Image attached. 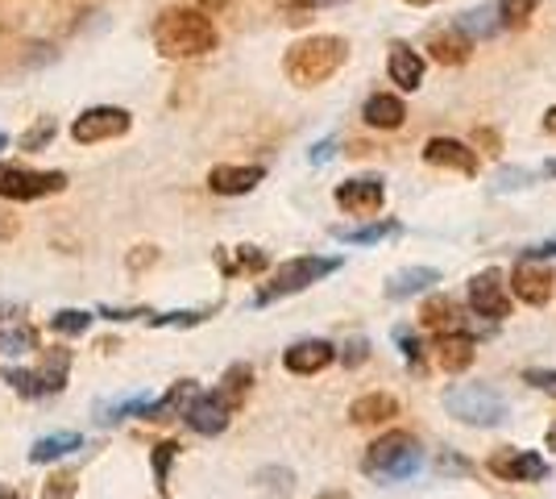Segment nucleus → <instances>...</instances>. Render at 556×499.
Returning <instances> with one entry per match:
<instances>
[{
  "instance_id": "nucleus-1",
  "label": "nucleus",
  "mask_w": 556,
  "mask_h": 499,
  "mask_svg": "<svg viewBox=\"0 0 556 499\" xmlns=\"http://www.w3.org/2000/svg\"><path fill=\"white\" fill-rule=\"evenodd\" d=\"M220 42L216 25L200 9H166L154 22V50L163 59H204Z\"/></svg>"
},
{
  "instance_id": "nucleus-2",
  "label": "nucleus",
  "mask_w": 556,
  "mask_h": 499,
  "mask_svg": "<svg viewBox=\"0 0 556 499\" xmlns=\"http://www.w3.org/2000/svg\"><path fill=\"white\" fill-rule=\"evenodd\" d=\"M349 59V42L337 38V34H312V38H300L295 47L282 54V72L295 88H320L332 75L345 67Z\"/></svg>"
},
{
  "instance_id": "nucleus-3",
  "label": "nucleus",
  "mask_w": 556,
  "mask_h": 499,
  "mask_svg": "<svg viewBox=\"0 0 556 499\" xmlns=\"http://www.w3.org/2000/svg\"><path fill=\"white\" fill-rule=\"evenodd\" d=\"M424 466V450H419V441L412 433H403V428H391V433H382L378 441H374L366 458H362V471L378 483H399V478H412Z\"/></svg>"
},
{
  "instance_id": "nucleus-4",
  "label": "nucleus",
  "mask_w": 556,
  "mask_h": 499,
  "mask_svg": "<svg viewBox=\"0 0 556 499\" xmlns=\"http://www.w3.org/2000/svg\"><path fill=\"white\" fill-rule=\"evenodd\" d=\"M332 271H341V259L303 254V259L278 262V271L270 275V284L257 287L254 304L257 309H266V304H275V300H287V296H295V291H307L312 284H320L325 275H332Z\"/></svg>"
},
{
  "instance_id": "nucleus-5",
  "label": "nucleus",
  "mask_w": 556,
  "mask_h": 499,
  "mask_svg": "<svg viewBox=\"0 0 556 499\" xmlns=\"http://www.w3.org/2000/svg\"><path fill=\"white\" fill-rule=\"evenodd\" d=\"M444 408H448V416H457L462 425L473 428H494L510 416L507 400L494 387H486V383H457V387H448L444 391Z\"/></svg>"
},
{
  "instance_id": "nucleus-6",
  "label": "nucleus",
  "mask_w": 556,
  "mask_h": 499,
  "mask_svg": "<svg viewBox=\"0 0 556 499\" xmlns=\"http://www.w3.org/2000/svg\"><path fill=\"white\" fill-rule=\"evenodd\" d=\"M67 191V171H29L22 163H0V200L29 204Z\"/></svg>"
},
{
  "instance_id": "nucleus-7",
  "label": "nucleus",
  "mask_w": 556,
  "mask_h": 499,
  "mask_svg": "<svg viewBox=\"0 0 556 499\" xmlns=\"http://www.w3.org/2000/svg\"><path fill=\"white\" fill-rule=\"evenodd\" d=\"M129 109H121V104H92V109H84L79 117L71 121V138L79 146H100V142H113V138H125L129 134Z\"/></svg>"
},
{
  "instance_id": "nucleus-8",
  "label": "nucleus",
  "mask_w": 556,
  "mask_h": 499,
  "mask_svg": "<svg viewBox=\"0 0 556 499\" xmlns=\"http://www.w3.org/2000/svg\"><path fill=\"white\" fill-rule=\"evenodd\" d=\"M486 471L503 483H544L553 475V466L540 458L535 450H519V446H507V450H494L486 462Z\"/></svg>"
},
{
  "instance_id": "nucleus-9",
  "label": "nucleus",
  "mask_w": 556,
  "mask_h": 499,
  "mask_svg": "<svg viewBox=\"0 0 556 499\" xmlns=\"http://www.w3.org/2000/svg\"><path fill=\"white\" fill-rule=\"evenodd\" d=\"M469 309H473V316H486V321H507L510 316V287L503 284L498 266H486L469 279Z\"/></svg>"
},
{
  "instance_id": "nucleus-10",
  "label": "nucleus",
  "mask_w": 556,
  "mask_h": 499,
  "mask_svg": "<svg viewBox=\"0 0 556 499\" xmlns=\"http://www.w3.org/2000/svg\"><path fill=\"white\" fill-rule=\"evenodd\" d=\"M510 296L532 304V309H544L548 296H553V271L544 266V259H519L515 271H510Z\"/></svg>"
},
{
  "instance_id": "nucleus-11",
  "label": "nucleus",
  "mask_w": 556,
  "mask_h": 499,
  "mask_svg": "<svg viewBox=\"0 0 556 499\" xmlns=\"http://www.w3.org/2000/svg\"><path fill=\"white\" fill-rule=\"evenodd\" d=\"M232 412H237V408H232L220 391H200V396L187 404L184 421H187L191 433H200V437H216V433H225V428H229Z\"/></svg>"
},
{
  "instance_id": "nucleus-12",
  "label": "nucleus",
  "mask_w": 556,
  "mask_h": 499,
  "mask_svg": "<svg viewBox=\"0 0 556 499\" xmlns=\"http://www.w3.org/2000/svg\"><path fill=\"white\" fill-rule=\"evenodd\" d=\"M332 200H337V204H341L349 216H362V221H370V216L382 209V200H387V188H382V179H374V175H362V179H345V184H337Z\"/></svg>"
},
{
  "instance_id": "nucleus-13",
  "label": "nucleus",
  "mask_w": 556,
  "mask_h": 499,
  "mask_svg": "<svg viewBox=\"0 0 556 499\" xmlns=\"http://www.w3.org/2000/svg\"><path fill=\"white\" fill-rule=\"evenodd\" d=\"M424 163L441 166V171H457V175H478V150L457 142V138H428L424 142Z\"/></svg>"
},
{
  "instance_id": "nucleus-14",
  "label": "nucleus",
  "mask_w": 556,
  "mask_h": 499,
  "mask_svg": "<svg viewBox=\"0 0 556 499\" xmlns=\"http://www.w3.org/2000/svg\"><path fill=\"white\" fill-rule=\"evenodd\" d=\"M332 362H337V350H332V341H325V337L295 341V346L282 354V366H287L291 375H320Z\"/></svg>"
},
{
  "instance_id": "nucleus-15",
  "label": "nucleus",
  "mask_w": 556,
  "mask_h": 499,
  "mask_svg": "<svg viewBox=\"0 0 556 499\" xmlns=\"http://www.w3.org/2000/svg\"><path fill=\"white\" fill-rule=\"evenodd\" d=\"M266 179V166H237V163H220L208 171V188L216 196H245V191H254L257 184Z\"/></svg>"
},
{
  "instance_id": "nucleus-16",
  "label": "nucleus",
  "mask_w": 556,
  "mask_h": 499,
  "mask_svg": "<svg viewBox=\"0 0 556 499\" xmlns=\"http://www.w3.org/2000/svg\"><path fill=\"white\" fill-rule=\"evenodd\" d=\"M478 354V346H473V337L462 329H444L441 341H437V362H441L444 375H462L469 371V362Z\"/></svg>"
},
{
  "instance_id": "nucleus-17",
  "label": "nucleus",
  "mask_w": 556,
  "mask_h": 499,
  "mask_svg": "<svg viewBox=\"0 0 556 499\" xmlns=\"http://www.w3.org/2000/svg\"><path fill=\"white\" fill-rule=\"evenodd\" d=\"M387 75H391V84H399L403 92H416L419 84H424V54L412 50L407 42H394L391 59H387Z\"/></svg>"
},
{
  "instance_id": "nucleus-18",
  "label": "nucleus",
  "mask_w": 556,
  "mask_h": 499,
  "mask_svg": "<svg viewBox=\"0 0 556 499\" xmlns=\"http://www.w3.org/2000/svg\"><path fill=\"white\" fill-rule=\"evenodd\" d=\"M394 416H399V400H394L391 391H370V396H357V400L349 404V421L362 428L387 425Z\"/></svg>"
},
{
  "instance_id": "nucleus-19",
  "label": "nucleus",
  "mask_w": 556,
  "mask_h": 499,
  "mask_svg": "<svg viewBox=\"0 0 556 499\" xmlns=\"http://www.w3.org/2000/svg\"><path fill=\"white\" fill-rule=\"evenodd\" d=\"M200 396V383L195 379H179L166 396H159V400H150L146 404V412H141V421H170V416H184L187 404Z\"/></svg>"
},
{
  "instance_id": "nucleus-20",
  "label": "nucleus",
  "mask_w": 556,
  "mask_h": 499,
  "mask_svg": "<svg viewBox=\"0 0 556 499\" xmlns=\"http://www.w3.org/2000/svg\"><path fill=\"white\" fill-rule=\"evenodd\" d=\"M432 284H441V271L437 266H407V271H394L387 279V300H412L419 291H428Z\"/></svg>"
},
{
  "instance_id": "nucleus-21",
  "label": "nucleus",
  "mask_w": 556,
  "mask_h": 499,
  "mask_svg": "<svg viewBox=\"0 0 556 499\" xmlns=\"http://www.w3.org/2000/svg\"><path fill=\"white\" fill-rule=\"evenodd\" d=\"M428 50H432V59H437L441 67H462V63H469V54H473V42L453 25V29L432 34V38H428Z\"/></svg>"
},
{
  "instance_id": "nucleus-22",
  "label": "nucleus",
  "mask_w": 556,
  "mask_h": 499,
  "mask_svg": "<svg viewBox=\"0 0 556 499\" xmlns=\"http://www.w3.org/2000/svg\"><path fill=\"white\" fill-rule=\"evenodd\" d=\"M362 121L370 125V129H399L403 121H407V104L391 92H374L366 100V109H362Z\"/></svg>"
},
{
  "instance_id": "nucleus-23",
  "label": "nucleus",
  "mask_w": 556,
  "mask_h": 499,
  "mask_svg": "<svg viewBox=\"0 0 556 499\" xmlns=\"http://www.w3.org/2000/svg\"><path fill=\"white\" fill-rule=\"evenodd\" d=\"M457 29H462L469 42H482V38H494V34H503L498 0H494V4H478V9L462 13V17H457Z\"/></svg>"
},
{
  "instance_id": "nucleus-24",
  "label": "nucleus",
  "mask_w": 556,
  "mask_h": 499,
  "mask_svg": "<svg viewBox=\"0 0 556 499\" xmlns=\"http://www.w3.org/2000/svg\"><path fill=\"white\" fill-rule=\"evenodd\" d=\"M84 446V437L79 433H50L42 441H34V450H29V462H38V466H47V462H59V458H67L71 450H79Z\"/></svg>"
},
{
  "instance_id": "nucleus-25",
  "label": "nucleus",
  "mask_w": 556,
  "mask_h": 499,
  "mask_svg": "<svg viewBox=\"0 0 556 499\" xmlns=\"http://www.w3.org/2000/svg\"><path fill=\"white\" fill-rule=\"evenodd\" d=\"M38 383H42V396H54V391H63L67 387V375H71V350H47L42 358V371H34Z\"/></svg>"
},
{
  "instance_id": "nucleus-26",
  "label": "nucleus",
  "mask_w": 556,
  "mask_h": 499,
  "mask_svg": "<svg viewBox=\"0 0 556 499\" xmlns=\"http://www.w3.org/2000/svg\"><path fill=\"white\" fill-rule=\"evenodd\" d=\"M403 225L399 221H378V225H362V229H332V238L345 241V246H378L387 238H399Z\"/></svg>"
},
{
  "instance_id": "nucleus-27",
  "label": "nucleus",
  "mask_w": 556,
  "mask_h": 499,
  "mask_svg": "<svg viewBox=\"0 0 556 499\" xmlns=\"http://www.w3.org/2000/svg\"><path fill=\"white\" fill-rule=\"evenodd\" d=\"M220 266H225V275H257V271H266L270 266V259H266V250H257V246H237L232 250V259L220 250Z\"/></svg>"
},
{
  "instance_id": "nucleus-28",
  "label": "nucleus",
  "mask_w": 556,
  "mask_h": 499,
  "mask_svg": "<svg viewBox=\"0 0 556 499\" xmlns=\"http://www.w3.org/2000/svg\"><path fill=\"white\" fill-rule=\"evenodd\" d=\"M419 321L437 333L453 329V325H457V304H453L448 296H428V300H424V309H419Z\"/></svg>"
},
{
  "instance_id": "nucleus-29",
  "label": "nucleus",
  "mask_w": 556,
  "mask_h": 499,
  "mask_svg": "<svg viewBox=\"0 0 556 499\" xmlns=\"http://www.w3.org/2000/svg\"><path fill=\"white\" fill-rule=\"evenodd\" d=\"M250 383H254V366H250V362H237V366H229V371H225V379H220V387H216V391H220V396L237 408L245 396H250Z\"/></svg>"
},
{
  "instance_id": "nucleus-30",
  "label": "nucleus",
  "mask_w": 556,
  "mask_h": 499,
  "mask_svg": "<svg viewBox=\"0 0 556 499\" xmlns=\"http://www.w3.org/2000/svg\"><path fill=\"white\" fill-rule=\"evenodd\" d=\"M29 350H38V333L29 329V325H4L0 329V354H29Z\"/></svg>"
},
{
  "instance_id": "nucleus-31",
  "label": "nucleus",
  "mask_w": 556,
  "mask_h": 499,
  "mask_svg": "<svg viewBox=\"0 0 556 499\" xmlns=\"http://www.w3.org/2000/svg\"><path fill=\"white\" fill-rule=\"evenodd\" d=\"M50 329L63 333V337H84V333L92 329V312L84 309H63L50 316Z\"/></svg>"
},
{
  "instance_id": "nucleus-32",
  "label": "nucleus",
  "mask_w": 556,
  "mask_h": 499,
  "mask_svg": "<svg viewBox=\"0 0 556 499\" xmlns=\"http://www.w3.org/2000/svg\"><path fill=\"white\" fill-rule=\"evenodd\" d=\"M257 487H262L266 496L287 499L291 491H295V475H291L287 466H266V471H257Z\"/></svg>"
},
{
  "instance_id": "nucleus-33",
  "label": "nucleus",
  "mask_w": 556,
  "mask_h": 499,
  "mask_svg": "<svg viewBox=\"0 0 556 499\" xmlns=\"http://www.w3.org/2000/svg\"><path fill=\"white\" fill-rule=\"evenodd\" d=\"M150 400H154L150 391H138V396H125V400H116V404L104 408V416H100V421H104V425H121L125 416H141Z\"/></svg>"
},
{
  "instance_id": "nucleus-34",
  "label": "nucleus",
  "mask_w": 556,
  "mask_h": 499,
  "mask_svg": "<svg viewBox=\"0 0 556 499\" xmlns=\"http://www.w3.org/2000/svg\"><path fill=\"white\" fill-rule=\"evenodd\" d=\"M540 9V0H498V17H503V29H523L532 22V13Z\"/></svg>"
},
{
  "instance_id": "nucleus-35",
  "label": "nucleus",
  "mask_w": 556,
  "mask_h": 499,
  "mask_svg": "<svg viewBox=\"0 0 556 499\" xmlns=\"http://www.w3.org/2000/svg\"><path fill=\"white\" fill-rule=\"evenodd\" d=\"M212 316V309H184V312H163V316H150L154 329H191V325H204Z\"/></svg>"
},
{
  "instance_id": "nucleus-36",
  "label": "nucleus",
  "mask_w": 556,
  "mask_h": 499,
  "mask_svg": "<svg viewBox=\"0 0 556 499\" xmlns=\"http://www.w3.org/2000/svg\"><path fill=\"white\" fill-rule=\"evenodd\" d=\"M0 379L13 383V391H17V396H25V400H38V396H42V383H38V375H34V371L4 366V371H0Z\"/></svg>"
},
{
  "instance_id": "nucleus-37",
  "label": "nucleus",
  "mask_w": 556,
  "mask_h": 499,
  "mask_svg": "<svg viewBox=\"0 0 556 499\" xmlns=\"http://www.w3.org/2000/svg\"><path fill=\"white\" fill-rule=\"evenodd\" d=\"M337 4H345V0H278V9L287 13L291 25L307 22V13H316V9H337Z\"/></svg>"
},
{
  "instance_id": "nucleus-38",
  "label": "nucleus",
  "mask_w": 556,
  "mask_h": 499,
  "mask_svg": "<svg viewBox=\"0 0 556 499\" xmlns=\"http://www.w3.org/2000/svg\"><path fill=\"white\" fill-rule=\"evenodd\" d=\"M175 458H179V441H159L154 453H150V462H154V478H159V491H163V496H166V475H170Z\"/></svg>"
},
{
  "instance_id": "nucleus-39",
  "label": "nucleus",
  "mask_w": 556,
  "mask_h": 499,
  "mask_svg": "<svg viewBox=\"0 0 556 499\" xmlns=\"http://www.w3.org/2000/svg\"><path fill=\"white\" fill-rule=\"evenodd\" d=\"M54 134H59V121L42 117L38 125H29L22 134V150H47V146L54 142Z\"/></svg>"
},
{
  "instance_id": "nucleus-40",
  "label": "nucleus",
  "mask_w": 556,
  "mask_h": 499,
  "mask_svg": "<svg viewBox=\"0 0 556 499\" xmlns=\"http://www.w3.org/2000/svg\"><path fill=\"white\" fill-rule=\"evenodd\" d=\"M437 466H441V475L448 478H465V475H473V462H469V458H462V453L457 450H444L441 458H437Z\"/></svg>"
},
{
  "instance_id": "nucleus-41",
  "label": "nucleus",
  "mask_w": 556,
  "mask_h": 499,
  "mask_svg": "<svg viewBox=\"0 0 556 499\" xmlns=\"http://www.w3.org/2000/svg\"><path fill=\"white\" fill-rule=\"evenodd\" d=\"M42 499H75V475H54L42 487Z\"/></svg>"
},
{
  "instance_id": "nucleus-42",
  "label": "nucleus",
  "mask_w": 556,
  "mask_h": 499,
  "mask_svg": "<svg viewBox=\"0 0 556 499\" xmlns=\"http://www.w3.org/2000/svg\"><path fill=\"white\" fill-rule=\"evenodd\" d=\"M125 262H129L134 275H141V271H150V266L159 262V246H134V254H129Z\"/></svg>"
},
{
  "instance_id": "nucleus-43",
  "label": "nucleus",
  "mask_w": 556,
  "mask_h": 499,
  "mask_svg": "<svg viewBox=\"0 0 556 499\" xmlns=\"http://www.w3.org/2000/svg\"><path fill=\"white\" fill-rule=\"evenodd\" d=\"M366 358H370V341H366V337H353L345 350H341V362H345L349 371H353V366H362Z\"/></svg>"
},
{
  "instance_id": "nucleus-44",
  "label": "nucleus",
  "mask_w": 556,
  "mask_h": 499,
  "mask_svg": "<svg viewBox=\"0 0 556 499\" xmlns=\"http://www.w3.org/2000/svg\"><path fill=\"white\" fill-rule=\"evenodd\" d=\"M523 383L544 396H556V371H523Z\"/></svg>"
},
{
  "instance_id": "nucleus-45",
  "label": "nucleus",
  "mask_w": 556,
  "mask_h": 499,
  "mask_svg": "<svg viewBox=\"0 0 556 499\" xmlns=\"http://www.w3.org/2000/svg\"><path fill=\"white\" fill-rule=\"evenodd\" d=\"M394 341H399V350H403V358L412 362V366H419V341H416V333H407L403 325L394 329Z\"/></svg>"
},
{
  "instance_id": "nucleus-46",
  "label": "nucleus",
  "mask_w": 556,
  "mask_h": 499,
  "mask_svg": "<svg viewBox=\"0 0 556 499\" xmlns=\"http://www.w3.org/2000/svg\"><path fill=\"white\" fill-rule=\"evenodd\" d=\"M523 259H556V238L528 246V250H523Z\"/></svg>"
},
{
  "instance_id": "nucleus-47",
  "label": "nucleus",
  "mask_w": 556,
  "mask_h": 499,
  "mask_svg": "<svg viewBox=\"0 0 556 499\" xmlns=\"http://www.w3.org/2000/svg\"><path fill=\"white\" fill-rule=\"evenodd\" d=\"M473 146H486V154H498V150H503L494 129H478V134H473Z\"/></svg>"
},
{
  "instance_id": "nucleus-48",
  "label": "nucleus",
  "mask_w": 556,
  "mask_h": 499,
  "mask_svg": "<svg viewBox=\"0 0 556 499\" xmlns=\"http://www.w3.org/2000/svg\"><path fill=\"white\" fill-rule=\"evenodd\" d=\"M332 154H337V142H332V138H325V142H316V146H312V163H316V166L328 163Z\"/></svg>"
},
{
  "instance_id": "nucleus-49",
  "label": "nucleus",
  "mask_w": 556,
  "mask_h": 499,
  "mask_svg": "<svg viewBox=\"0 0 556 499\" xmlns=\"http://www.w3.org/2000/svg\"><path fill=\"white\" fill-rule=\"evenodd\" d=\"M100 316H104V321H134V316H150V312L146 309H100Z\"/></svg>"
},
{
  "instance_id": "nucleus-50",
  "label": "nucleus",
  "mask_w": 556,
  "mask_h": 499,
  "mask_svg": "<svg viewBox=\"0 0 556 499\" xmlns=\"http://www.w3.org/2000/svg\"><path fill=\"white\" fill-rule=\"evenodd\" d=\"M9 238H17V216L0 213V241H9Z\"/></svg>"
},
{
  "instance_id": "nucleus-51",
  "label": "nucleus",
  "mask_w": 556,
  "mask_h": 499,
  "mask_svg": "<svg viewBox=\"0 0 556 499\" xmlns=\"http://www.w3.org/2000/svg\"><path fill=\"white\" fill-rule=\"evenodd\" d=\"M229 4H232V0H200L195 9H200V13H225Z\"/></svg>"
},
{
  "instance_id": "nucleus-52",
  "label": "nucleus",
  "mask_w": 556,
  "mask_h": 499,
  "mask_svg": "<svg viewBox=\"0 0 556 499\" xmlns=\"http://www.w3.org/2000/svg\"><path fill=\"white\" fill-rule=\"evenodd\" d=\"M540 125H544V134H548V138H556V104L544 113V121H540Z\"/></svg>"
},
{
  "instance_id": "nucleus-53",
  "label": "nucleus",
  "mask_w": 556,
  "mask_h": 499,
  "mask_svg": "<svg viewBox=\"0 0 556 499\" xmlns=\"http://www.w3.org/2000/svg\"><path fill=\"white\" fill-rule=\"evenodd\" d=\"M0 499H29V496H25V491H13V487H4V483H0Z\"/></svg>"
},
{
  "instance_id": "nucleus-54",
  "label": "nucleus",
  "mask_w": 556,
  "mask_h": 499,
  "mask_svg": "<svg viewBox=\"0 0 556 499\" xmlns=\"http://www.w3.org/2000/svg\"><path fill=\"white\" fill-rule=\"evenodd\" d=\"M0 150H9V134L4 129H0Z\"/></svg>"
},
{
  "instance_id": "nucleus-55",
  "label": "nucleus",
  "mask_w": 556,
  "mask_h": 499,
  "mask_svg": "<svg viewBox=\"0 0 556 499\" xmlns=\"http://www.w3.org/2000/svg\"><path fill=\"white\" fill-rule=\"evenodd\" d=\"M548 446H553V450H556V425L548 428Z\"/></svg>"
},
{
  "instance_id": "nucleus-56",
  "label": "nucleus",
  "mask_w": 556,
  "mask_h": 499,
  "mask_svg": "<svg viewBox=\"0 0 556 499\" xmlns=\"http://www.w3.org/2000/svg\"><path fill=\"white\" fill-rule=\"evenodd\" d=\"M407 4H416V9H424V4H432V0H407Z\"/></svg>"
},
{
  "instance_id": "nucleus-57",
  "label": "nucleus",
  "mask_w": 556,
  "mask_h": 499,
  "mask_svg": "<svg viewBox=\"0 0 556 499\" xmlns=\"http://www.w3.org/2000/svg\"><path fill=\"white\" fill-rule=\"evenodd\" d=\"M544 171H548V175H556V159H553V163H548V166H544Z\"/></svg>"
}]
</instances>
